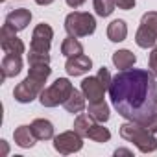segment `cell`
Here are the masks:
<instances>
[{
    "label": "cell",
    "instance_id": "cell-16",
    "mask_svg": "<svg viewBox=\"0 0 157 157\" xmlns=\"http://www.w3.org/2000/svg\"><path fill=\"white\" fill-rule=\"evenodd\" d=\"M13 139H15V144L21 148H32L37 140L33 131H32V126H19L13 131Z\"/></svg>",
    "mask_w": 157,
    "mask_h": 157
},
{
    "label": "cell",
    "instance_id": "cell-1",
    "mask_svg": "<svg viewBox=\"0 0 157 157\" xmlns=\"http://www.w3.org/2000/svg\"><path fill=\"white\" fill-rule=\"evenodd\" d=\"M109 98L120 117L157 133V78L150 70H120L111 80Z\"/></svg>",
    "mask_w": 157,
    "mask_h": 157
},
{
    "label": "cell",
    "instance_id": "cell-11",
    "mask_svg": "<svg viewBox=\"0 0 157 157\" xmlns=\"http://www.w3.org/2000/svg\"><path fill=\"white\" fill-rule=\"evenodd\" d=\"M93 67V61L89 56L85 54H78V56H72V57H67V63H65V70L68 76H83L91 70Z\"/></svg>",
    "mask_w": 157,
    "mask_h": 157
},
{
    "label": "cell",
    "instance_id": "cell-29",
    "mask_svg": "<svg viewBox=\"0 0 157 157\" xmlns=\"http://www.w3.org/2000/svg\"><path fill=\"white\" fill-rule=\"evenodd\" d=\"M115 155H131V151H129V150H124V148H118V150L115 151Z\"/></svg>",
    "mask_w": 157,
    "mask_h": 157
},
{
    "label": "cell",
    "instance_id": "cell-13",
    "mask_svg": "<svg viewBox=\"0 0 157 157\" xmlns=\"http://www.w3.org/2000/svg\"><path fill=\"white\" fill-rule=\"evenodd\" d=\"M0 68H2V78H15L21 70H22V57L17 54H6L2 57V63H0Z\"/></svg>",
    "mask_w": 157,
    "mask_h": 157
},
{
    "label": "cell",
    "instance_id": "cell-7",
    "mask_svg": "<svg viewBox=\"0 0 157 157\" xmlns=\"http://www.w3.org/2000/svg\"><path fill=\"white\" fill-rule=\"evenodd\" d=\"M54 148L61 155H68L74 151H80L83 148V137L78 131H63L57 137H54Z\"/></svg>",
    "mask_w": 157,
    "mask_h": 157
},
{
    "label": "cell",
    "instance_id": "cell-30",
    "mask_svg": "<svg viewBox=\"0 0 157 157\" xmlns=\"http://www.w3.org/2000/svg\"><path fill=\"white\" fill-rule=\"evenodd\" d=\"M35 2H37L39 6H50V4L54 2V0H35Z\"/></svg>",
    "mask_w": 157,
    "mask_h": 157
},
{
    "label": "cell",
    "instance_id": "cell-2",
    "mask_svg": "<svg viewBox=\"0 0 157 157\" xmlns=\"http://www.w3.org/2000/svg\"><path fill=\"white\" fill-rule=\"evenodd\" d=\"M50 74H52L50 63L30 65V72H28V76L24 78V80L15 87L13 98L19 104H30V102H33L44 91V83H46Z\"/></svg>",
    "mask_w": 157,
    "mask_h": 157
},
{
    "label": "cell",
    "instance_id": "cell-4",
    "mask_svg": "<svg viewBox=\"0 0 157 157\" xmlns=\"http://www.w3.org/2000/svg\"><path fill=\"white\" fill-rule=\"evenodd\" d=\"M72 91H74V85L70 83L68 78H57L50 87H46L41 93L39 102L43 107H57L67 102V98L72 94Z\"/></svg>",
    "mask_w": 157,
    "mask_h": 157
},
{
    "label": "cell",
    "instance_id": "cell-31",
    "mask_svg": "<svg viewBox=\"0 0 157 157\" xmlns=\"http://www.w3.org/2000/svg\"><path fill=\"white\" fill-rule=\"evenodd\" d=\"M0 2H6V0H0Z\"/></svg>",
    "mask_w": 157,
    "mask_h": 157
},
{
    "label": "cell",
    "instance_id": "cell-27",
    "mask_svg": "<svg viewBox=\"0 0 157 157\" xmlns=\"http://www.w3.org/2000/svg\"><path fill=\"white\" fill-rule=\"evenodd\" d=\"M115 4L118 6V10H133L135 8V0H115Z\"/></svg>",
    "mask_w": 157,
    "mask_h": 157
},
{
    "label": "cell",
    "instance_id": "cell-22",
    "mask_svg": "<svg viewBox=\"0 0 157 157\" xmlns=\"http://www.w3.org/2000/svg\"><path fill=\"white\" fill-rule=\"evenodd\" d=\"M87 139H91V140H94V142H107V140L111 139V131H109L107 128H104L102 122H94V124L91 126L89 133H87Z\"/></svg>",
    "mask_w": 157,
    "mask_h": 157
},
{
    "label": "cell",
    "instance_id": "cell-20",
    "mask_svg": "<svg viewBox=\"0 0 157 157\" xmlns=\"http://www.w3.org/2000/svg\"><path fill=\"white\" fill-rule=\"evenodd\" d=\"M61 54L65 57H72V56H78V54H83V44L78 41L76 37L68 35L63 43H61Z\"/></svg>",
    "mask_w": 157,
    "mask_h": 157
},
{
    "label": "cell",
    "instance_id": "cell-15",
    "mask_svg": "<svg viewBox=\"0 0 157 157\" xmlns=\"http://www.w3.org/2000/svg\"><path fill=\"white\" fill-rule=\"evenodd\" d=\"M85 94L82 93V91H78V89H74L72 91V94L67 98V102L63 104V107L68 111V113H72V115H80L83 109H85Z\"/></svg>",
    "mask_w": 157,
    "mask_h": 157
},
{
    "label": "cell",
    "instance_id": "cell-10",
    "mask_svg": "<svg viewBox=\"0 0 157 157\" xmlns=\"http://www.w3.org/2000/svg\"><path fill=\"white\" fill-rule=\"evenodd\" d=\"M105 91H109V87L100 80L98 76H89L82 82V93L85 94V98L89 102H100L104 100Z\"/></svg>",
    "mask_w": 157,
    "mask_h": 157
},
{
    "label": "cell",
    "instance_id": "cell-24",
    "mask_svg": "<svg viewBox=\"0 0 157 157\" xmlns=\"http://www.w3.org/2000/svg\"><path fill=\"white\" fill-rule=\"evenodd\" d=\"M41 63H50V54H41V52L28 54V65H41Z\"/></svg>",
    "mask_w": 157,
    "mask_h": 157
},
{
    "label": "cell",
    "instance_id": "cell-3",
    "mask_svg": "<svg viewBox=\"0 0 157 157\" xmlns=\"http://www.w3.org/2000/svg\"><path fill=\"white\" fill-rule=\"evenodd\" d=\"M120 137L128 142H133L137 146V150L142 151V153H151V151L157 150L155 133L150 131L146 126H142L139 122L128 120L126 124H122L120 126Z\"/></svg>",
    "mask_w": 157,
    "mask_h": 157
},
{
    "label": "cell",
    "instance_id": "cell-18",
    "mask_svg": "<svg viewBox=\"0 0 157 157\" xmlns=\"http://www.w3.org/2000/svg\"><path fill=\"white\" fill-rule=\"evenodd\" d=\"M126 37H128V24H126V21L117 19V21H113V22L107 26V39H109V41H113V43H122Z\"/></svg>",
    "mask_w": 157,
    "mask_h": 157
},
{
    "label": "cell",
    "instance_id": "cell-21",
    "mask_svg": "<svg viewBox=\"0 0 157 157\" xmlns=\"http://www.w3.org/2000/svg\"><path fill=\"white\" fill-rule=\"evenodd\" d=\"M94 122L96 120L89 113H80V115L76 117V120H74V131H78L83 139H87V133H89V129H91V126Z\"/></svg>",
    "mask_w": 157,
    "mask_h": 157
},
{
    "label": "cell",
    "instance_id": "cell-6",
    "mask_svg": "<svg viewBox=\"0 0 157 157\" xmlns=\"http://www.w3.org/2000/svg\"><path fill=\"white\" fill-rule=\"evenodd\" d=\"M135 43L140 48H151L157 44V11H146L140 19V26L135 33Z\"/></svg>",
    "mask_w": 157,
    "mask_h": 157
},
{
    "label": "cell",
    "instance_id": "cell-19",
    "mask_svg": "<svg viewBox=\"0 0 157 157\" xmlns=\"http://www.w3.org/2000/svg\"><path fill=\"white\" fill-rule=\"evenodd\" d=\"M87 113L96 120V122H107L109 120V105L100 100V102H89V107H87Z\"/></svg>",
    "mask_w": 157,
    "mask_h": 157
},
{
    "label": "cell",
    "instance_id": "cell-25",
    "mask_svg": "<svg viewBox=\"0 0 157 157\" xmlns=\"http://www.w3.org/2000/svg\"><path fill=\"white\" fill-rule=\"evenodd\" d=\"M148 70L157 78V48H153L150 52V57H148Z\"/></svg>",
    "mask_w": 157,
    "mask_h": 157
},
{
    "label": "cell",
    "instance_id": "cell-5",
    "mask_svg": "<svg viewBox=\"0 0 157 157\" xmlns=\"http://www.w3.org/2000/svg\"><path fill=\"white\" fill-rule=\"evenodd\" d=\"M65 30L72 37H89L96 30V21L87 11H72L65 19Z\"/></svg>",
    "mask_w": 157,
    "mask_h": 157
},
{
    "label": "cell",
    "instance_id": "cell-26",
    "mask_svg": "<svg viewBox=\"0 0 157 157\" xmlns=\"http://www.w3.org/2000/svg\"><path fill=\"white\" fill-rule=\"evenodd\" d=\"M96 76L100 78V80H102V82H104V83H105L107 87L111 85V80H113V78H111V74H109V70H107L105 67H102V68L98 70V74H96Z\"/></svg>",
    "mask_w": 157,
    "mask_h": 157
},
{
    "label": "cell",
    "instance_id": "cell-28",
    "mask_svg": "<svg viewBox=\"0 0 157 157\" xmlns=\"http://www.w3.org/2000/svg\"><path fill=\"white\" fill-rule=\"evenodd\" d=\"M65 2H67L70 8H74V10H76V8L83 6V4H85V0H65Z\"/></svg>",
    "mask_w": 157,
    "mask_h": 157
},
{
    "label": "cell",
    "instance_id": "cell-8",
    "mask_svg": "<svg viewBox=\"0 0 157 157\" xmlns=\"http://www.w3.org/2000/svg\"><path fill=\"white\" fill-rule=\"evenodd\" d=\"M52 37H54V30L41 22L35 26L33 33H32V43H30V52H41V54H48L50 52V44H52Z\"/></svg>",
    "mask_w": 157,
    "mask_h": 157
},
{
    "label": "cell",
    "instance_id": "cell-23",
    "mask_svg": "<svg viewBox=\"0 0 157 157\" xmlns=\"http://www.w3.org/2000/svg\"><path fill=\"white\" fill-rule=\"evenodd\" d=\"M93 6L98 17H109L115 11V0H93Z\"/></svg>",
    "mask_w": 157,
    "mask_h": 157
},
{
    "label": "cell",
    "instance_id": "cell-12",
    "mask_svg": "<svg viewBox=\"0 0 157 157\" xmlns=\"http://www.w3.org/2000/svg\"><path fill=\"white\" fill-rule=\"evenodd\" d=\"M32 21V11L26 10V8H19V10H13L6 15V24L10 28H13L15 32H22L28 28Z\"/></svg>",
    "mask_w": 157,
    "mask_h": 157
},
{
    "label": "cell",
    "instance_id": "cell-9",
    "mask_svg": "<svg viewBox=\"0 0 157 157\" xmlns=\"http://www.w3.org/2000/svg\"><path fill=\"white\" fill-rule=\"evenodd\" d=\"M0 46L6 54H17V56H22L26 50L24 43L17 37V32L8 24H4L2 30H0Z\"/></svg>",
    "mask_w": 157,
    "mask_h": 157
},
{
    "label": "cell",
    "instance_id": "cell-14",
    "mask_svg": "<svg viewBox=\"0 0 157 157\" xmlns=\"http://www.w3.org/2000/svg\"><path fill=\"white\" fill-rule=\"evenodd\" d=\"M32 131L35 135L37 140H48V139H54V124L46 118H35L32 124Z\"/></svg>",
    "mask_w": 157,
    "mask_h": 157
},
{
    "label": "cell",
    "instance_id": "cell-17",
    "mask_svg": "<svg viewBox=\"0 0 157 157\" xmlns=\"http://www.w3.org/2000/svg\"><path fill=\"white\" fill-rule=\"evenodd\" d=\"M137 63V56L129 50H117L113 54V65L118 68V70H128V68H133V65Z\"/></svg>",
    "mask_w": 157,
    "mask_h": 157
}]
</instances>
